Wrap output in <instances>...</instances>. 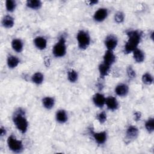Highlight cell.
Here are the masks:
<instances>
[{
    "label": "cell",
    "instance_id": "cell-1",
    "mask_svg": "<svg viewBox=\"0 0 154 154\" xmlns=\"http://www.w3.org/2000/svg\"><path fill=\"white\" fill-rule=\"evenodd\" d=\"M126 34L128 40L124 46V52L129 54L138 48L142 38V32L138 30H131L128 31Z\"/></svg>",
    "mask_w": 154,
    "mask_h": 154
},
{
    "label": "cell",
    "instance_id": "cell-2",
    "mask_svg": "<svg viewBox=\"0 0 154 154\" xmlns=\"http://www.w3.org/2000/svg\"><path fill=\"white\" fill-rule=\"evenodd\" d=\"M13 122L19 131L22 134L26 132L28 128V122L25 116V111L22 108H18L13 116Z\"/></svg>",
    "mask_w": 154,
    "mask_h": 154
},
{
    "label": "cell",
    "instance_id": "cell-3",
    "mask_svg": "<svg viewBox=\"0 0 154 154\" xmlns=\"http://www.w3.org/2000/svg\"><path fill=\"white\" fill-rule=\"evenodd\" d=\"M66 38L64 35L60 37L58 41L55 44L52 48V54L57 58L63 57L67 52Z\"/></svg>",
    "mask_w": 154,
    "mask_h": 154
},
{
    "label": "cell",
    "instance_id": "cell-4",
    "mask_svg": "<svg viewBox=\"0 0 154 154\" xmlns=\"http://www.w3.org/2000/svg\"><path fill=\"white\" fill-rule=\"evenodd\" d=\"M78 45L80 49L85 50L89 46L91 42V38L88 32L84 30H80L76 35Z\"/></svg>",
    "mask_w": 154,
    "mask_h": 154
},
{
    "label": "cell",
    "instance_id": "cell-5",
    "mask_svg": "<svg viewBox=\"0 0 154 154\" xmlns=\"http://www.w3.org/2000/svg\"><path fill=\"white\" fill-rule=\"evenodd\" d=\"M7 145L10 150L15 153H20L23 150L22 141L17 140L13 135H11L8 137Z\"/></svg>",
    "mask_w": 154,
    "mask_h": 154
},
{
    "label": "cell",
    "instance_id": "cell-6",
    "mask_svg": "<svg viewBox=\"0 0 154 154\" xmlns=\"http://www.w3.org/2000/svg\"><path fill=\"white\" fill-rule=\"evenodd\" d=\"M104 43L107 50L113 51L118 45V39L114 35L109 34L105 38Z\"/></svg>",
    "mask_w": 154,
    "mask_h": 154
},
{
    "label": "cell",
    "instance_id": "cell-7",
    "mask_svg": "<svg viewBox=\"0 0 154 154\" xmlns=\"http://www.w3.org/2000/svg\"><path fill=\"white\" fill-rule=\"evenodd\" d=\"M108 15V9L106 8H100L93 14V19L97 22L104 21Z\"/></svg>",
    "mask_w": 154,
    "mask_h": 154
},
{
    "label": "cell",
    "instance_id": "cell-8",
    "mask_svg": "<svg viewBox=\"0 0 154 154\" xmlns=\"http://www.w3.org/2000/svg\"><path fill=\"white\" fill-rule=\"evenodd\" d=\"M139 135L138 129L132 125L129 126L126 131V138L128 140H135Z\"/></svg>",
    "mask_w": 154,
    "mask_h": 154
},
{
    "label": "cell",
    "instance_id": "cell-9",
    "mask_svg": "<svg viewBox=\"0 0 154 154\" xmlns=\"http://www.w3.org/2000/svg\"><path fill=\"white\" fill-rule=\"evenodd\" d=\"M93 102L94 105L99 108H103L105 105V100L106 97L105 96L100 93H97L94 94L92 98Z\"/></svg>",
    "mask_w": 154,
    "mask_h": 154
},
{
    "label": "cell",
    "instance_id": "cell-10",
    "mask_svg": "<svg viewBox=\"0 0 154 154\" xmlns=\"http://www.w3.org/2000/svg\"><path fill=\"white\" fill-rule=\"evenodd\" d=\"M116 57L113 51L106 50L103 57V63L111 66L116 62Z\"/></svg>",
    "mask_w": 154,
    "mask_h": 154
},
{
    "label": "cell",
    "instance_id": "cell-11",
    "mask_svg": "<svg viewBox=\"0 0 154 154\" xmlns=\"http://www.w3.org/2000/svg\"><path fill=\"white\" fill-rule=\"evenodd\" d=\"M105 105L107 108L111 111H116L119 108V102L114 96H109L106 98Z\"/></svg>",
    "mask_w": 154,
    "mask_h": 154
},
{
    "label": "cell",
    "instance_id": "cell-12",
    "mask_svg": "<svg viewBox=\"0 0 154 154\" xmlns=\"http://www.w3.org/2000/svg\"><path fill=\"white\" fill-rule=\"evenodd\" d=\"M93 137L98 144H103L107 139V134L105 131L99 132H92Z\"/></svg>",
    "mask_w": 154,
    "mask_h": 154
},
{
    "label": "cell",
    "instance_id": "cell-13",
    "mask_svg": "<svg viewBox=\"0 0 154 154\" xmlns=\"http://www.w3.org/2000/svg\"><path fill=\"white\" fill-rule=\"evenodd\" d=\"M115 93L120 97H125L129 93V87L125 84H119L115 88Z\"/></svg>",
    "mask_w": 154,
    "mask_h": 154
},
{
    "label": "cell",
    "instance_id": "cell-14",
    "mask_svg": "<svg viewBox=\"0 0 154 154\" xmlns=\"http://www.w3.org/2000/svg\"><path fill=\"white\" fill-rule=\"evenodd\" d=\"M35 46L39 50H43L47 46V40L42 36H37L34 39Z\"/></svg>",
    "mask_w": 154,
    "mask_h": 154
},
{
    "label": "cell",
    "instance_id": "cell-15",
    "mask_svg": "<svg viewBox=\"0 0 154 154\" xmlns=\"http://www.w3.org/2000/svg\"><path fill=\"white\" fill-rule=\"evenodd\" d=\"M55 118L59 123H65L68 120L67 113L64 109H59L55 114Z\"/></svg>",
    "mask_w": 154,
    "mask_h": 154
},
{
    "label": "cell",
    "instance_id": "cell-16",
    "mask_svg": "<svg viewBox=\"0 0 154 154\" xmlns=\"http://www.w3.org/2000/svg\"><path fill=\"white\" fill-rule=\"evenodd\" d=\"M132 54H133V58L137 63H141L144 61L145 54L142 50L138 48H137L132 52Z\"/></svg>",
    "mask_w": 154,
    "mask_h": 154
},
{
    "label": "cell",
    "instance_id": "cell-17",
    "mask_svg": "<svg viewBox=\"0 0 154 154\" xmlns=\"http://www.w3.org/2000/svg\"><path fill=\"white\" fill-rule=\"evenodd\" d=\"M2 25L5 28H11L14 25V19L10 15H5L2 19Z\"/></svg>",
    "mask_w": 154,
    "mask_h": 154
},
{
    "label": "cell",
    "instance_id": "cell-18",
    "mask_svg": "<svg viewBox=\"0 0 154 154\" xmlns=\"http://www.w3.org/2000/svg\"><path fill=\"white\" fill-rule=\"evenodd\" d=\"M11 47L13 49L18 53L21 52L23 49V43L19 38H14L11 42Z\"/></svg>",
    "mask_w": 154,
    "mask_h": 154
},
{
    "label": "cell",
    "instance_id": "cell-19",
    "mask_svg": "<svg viewBox=\"0 0 154 154\" xmlns=\"http://www.w3.org/2000/svg\"><path fill=\"white\" fill-rule=\"evenodd\" d=\"M20 63L19 58L14 55H9L7 59V64L10 69L16 68Z\"/></svg>",
    "mask_w": 154,
    "mask_h": 154
},
{
    "label": "cell",
    "instance_id": "cell-20",
    "mask_svg": "<svg viewBox=\"0 0 154 154\" xmlns=\"http://www.w3.org/2000/svg\"><path fill=\"white\" fill-rule=\"evenodd\" d=\"M42 102L43 107L48 110H50L52 108H53V107L55 105V99L52 97H45L44 98H43Z\"/></svg>",
    "mask_w": 154,
    "mask_h": 154
},
{
    "label": "cell",
    "instance_id": "cell-21",
    "mask_svg": "<svg viewBox=\"0 0 154 154\" xmlns=\"http://www.w3.org/2000/svg\"><path fill=\"white\" fill-rule=\"evenodd\" d=\"M26 5L30 9L37 10L42 7V2L40 0H28L26 1Z\"/></svg>",
    "mask_w": 154,
    "mask_h": 154
},
{
    "label": "cell",
    "instance_id": "cell-22",
    "mask_svg": "<svg viewBox=\"0 0 154 154\" xmlns=\"http://www.w3.org/2000/svg\"><path fill=\"white\" fill-rule=\"evenodd\" d=\"M98 70L100 77L101 78H103L109 73V72L110 70V66L102 63L99 64Z\"/></svg>",
    "mask_w": 154,
    "mask_h": 154
},
{
    "label": "cell",
    "instance_id": "cell-23",
    "mask_svg": "<svg viewBox=\"0 0 154 154\" xmlns=\"http://www.w3.org/2000/svg\"><path fill=\"white\" fill-rule=\"evenodd\" d=\"M44 81V75L41 72H35L31 76V81L36 84L40 85Z\"/></svg>",
    "mask_w": 154,
    "mask_h": 154
},
{
    "label": "cell",
    "instance_id": "cell-24",
    "mask_svg": "<svg viewBox=\"0 0 154 154\" xmlns=\"http://www.w3.org/2000/svg\"><path fill=\"white\" fill-rule=\"evenodd\" d=\"M67 79L72 83L76 82L78 79V72L73 69L69 70L67 72Z\"/></svg>",
    "mask_w": 154,
    "mask_h": 154
},
{
    "label": "cell",
    "instance_id": "cell-25",
    "mask_svg": "<svg viewBox=\"0 0 154 154\" xmlns=\"http://www.w3.org/2000/svg\"><path fill=\"white\" fill-rule=\"evenodd\" d=\"M141 80L144 84L150 85L153 82V77L150 73L146 72L143 75Z\"/></svg>",
    "mask_w": 154,
    "mask_h": 154
},
{
    "label": "cell",
    "instance_id": "cell-26",
    "mask_svg": "<svg viewBox=\"0 0 154 154\" xmlns=\"http://www.w3.org/2000/svg\"><path fill=\"white\" fill-rule=\"evenodd\" d=\"M144 126L146 129L149 134L153 133L154 131V119L153 117L148 119L145 122Z\"/></svg>",
    "mask_w": 154,
    "mask_h": 154
},
{
    "label": "cell",
    "instance_id": "cell-27",
    "mask_svg": "<svg viewBox=\"0 0 154 154\" xmlns=\"http://www.w3.org/2000/svg\"><path fill=\"white\" fill-rule=\"evenodd\" d=\"M5 8L8 12L12 13L13 12L17 6L16 1L14 0H7L5 1Z\"/></svg>",
    "mask_w": 154,
    "mask_h": 154
},
{
    "label": "cell",
    "instance_id": "cell-28",
    "mask_svg": "<svg viewBox=\"0 0 154 154\" xmlns=\"http://www.w3.org/2000/svg\"><path fill=\"white\" fill-rule=\"evenodd\" d=\"M125 17V14L122 11H118L114 15V20L117 23H121L124 21Z\"/></svg>",
    "mask_w": 154,
    "mask_h": 154
},
{
    "label": "cell",
    "instance_id": "cell-29",
    "mask_svg": "<svg viewBox=\"0 0 154 154\" xmlns=\"http://www.w3.org/2000/svg\"><path fill=\"white\" fill-rule=\"evenodd\" d=\"M96 119L100 124H103L106 121V119H107L106 112L105 111H102L99 112L96 116Z\"/></svg>",
    "mask_w": 154,
    "mask_h": 154
},
{
    "label": "cell",
    "instance_id": "cell-30",
    "mask_svg": "<svg viewBox=\"0 0 154 154\" xmlns=\"http://www.w3.org/2000/svg\"><path fill=\"white\" fill-rule=\"evenodd\" d=\"M126 72H127V75L129 78L134 79L136 77L135 71L134 70V69L131 66H129L127 67Z\"/></svg>",
    "mask_w": 154,
    "mask_h": 154
},
{
    "label": "cell",
    "instance_id": "cell-31",
    "mask_svg": "<svg viewBox=\"0 0 154 154\" xmlns=\"http://www.w3.org/2000/svg\"><path fill=\"white\" fill-rule=\"evenodd\" d=\"M141 113L140 111H136L134 114V118L135 121H139L141 118Z\"/></svg>",
    "mask_w": 154,
    "mask_h": 154
},
{
    "label": "cell",
    "instance_id": "cell-32",
    "mask_svg": "<svg viewBox=\"0 0 154 154\" xmlns=\"http://www.w3.org/2000/svg\"><path fill=\"white\" fill-rule=\"evenodd\" d=\"M0 130H1V131H0V134H1V137L4 136V135H5L6 134L7 132H6V130H5V129L4 128L1 127V129H0Z\"/></svg>",
    "mask_w": 154,
    "mask_h": 154
},
{
    "label": "cell",
    "instance_id": "cell-33",
    "mask_svg": "<svg viewBox=\"0 0 154 154\" xmlns=\"http://www.w3.org/2000/svg\"><path fill=\"white\" fill-rule=\"evenodd\" d=\"M99 2L98 1H89V5H94L97 4Z\"/></svg>",
    "mask_w": 154,
    "mask_h": 154
}]
</instances>
